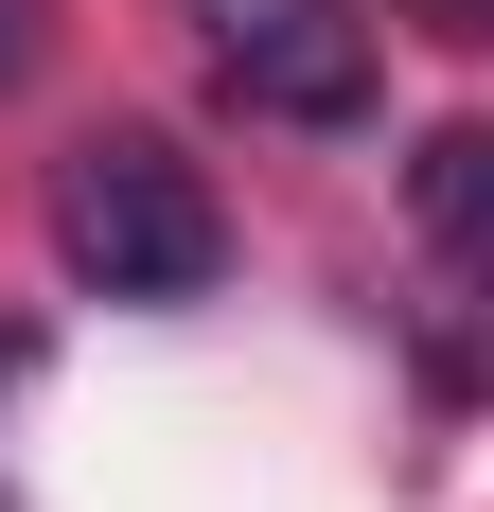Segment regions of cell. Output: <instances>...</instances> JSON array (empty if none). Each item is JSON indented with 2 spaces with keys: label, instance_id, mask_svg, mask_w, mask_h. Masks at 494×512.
Masks as SVG:
<instances>
[{
  "label": "cell",
  "instance_id": "obj_4",
  "mask_svg": "<svg viewBox=\"0 0 494 512\" xmlns=\"http://www.w3.org/2000/svg\"><path fill=\"white\" fill-rule=\"evenodd\" d=\"M406 18H424V36H477V53H494V0H406Z\"/></svg>",
  "mask_w": 494,
  "mask_h": 512
},
{
  "label": "cell",
  "instance_id": "obj_1",
  "mask_svg": "<svg viewBox=\"0 0 494 512\" xmlns=\"http://www.w3.org/2000/svg\"><path fill=\"white\" fill-rule=\"evenodd\" d=\"M53 265H71L89 301H212L230 212H212V177L159 142V124H106V142H71V177H53Z\"/></svg>",
  "mask_w": 494,
  "mask_h": 512
},
{
  "label": "cell",
  "instance_id": "obj_5",
  "mask_svg": "<svg viewBox=\"0 0 494 512\" xmlns=\"http://www.w3.org/2000/svg\"><path fill=\"white\" fill-rule=\"evenodd\" d=\"M18 53H36V18H18V0H0V71H18Z\"/></svg>",
  "mask_w": 494,
  "mask_h": 512
},
{
  "label": "cell",
  "instance_id": "obj_2",
  "mask_svg": "<svg viewBox=\"0 0 494 512\" xmlns=\"http://www.w3.org/2000/svg\"><path fill=\"white\" fill-rule=\"evenodd\" d=\"M177 18L265 124H371V18L353 0H177Z\"/></svg>",
  "mask_w": 494,
  "mask_h": 512
},
{
  "label": "cell",
  "instance_id": "obj_3",
  "mask_svg": "<svg viewBox=\"0 0 494 512\" xmlns=\"http://www.w3.org/2000/svg\"><path fill=\"white\" fill-rule=\"evenodd\" d=\"M406 212H424V248L459 283H494V124H442V142L406 159Z\"/></svg>",
  "mask_w": 494,
  "mask_h": 512
}]
</instances>
